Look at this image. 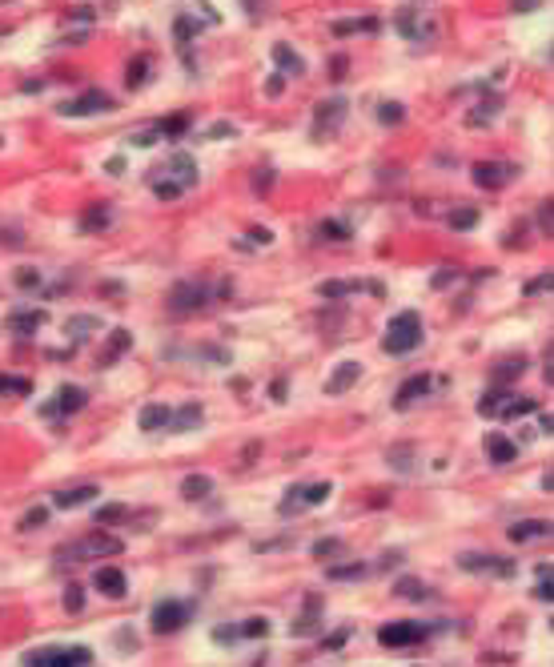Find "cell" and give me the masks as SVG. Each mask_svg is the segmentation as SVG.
Returning a JSON list of instances; mask_svg holds the SVG:
<instances>
[{
    "instance_id": "1",
    "label": "cell",
    "mask_w": 554,
    "mask_h": 667,
    "mask_svg": "<svg viewBox=\"0 0 554 667\" xmlns=\"http://www.w3.org/2000/svg\"><path fill=\"white\" fill-rule=\"evenodd\" d=\"M422 342V318L414 309H402L394 314V321L386 326V338H382V350L386 354H410V350H418Z\"/></svg>"
},
{
    "instance_id": "2",
    "label": "cell",
    "mask_w": 554,
    "mask_h": 667,
    "mask_svg": "<svg viewBox=\"0 0 554 667\" xmlns=\"http://www.w3.org/2000/svg\"><path fill=\"white\" fill-rule=\"evenodd\" d=\"M93 663V651L88 647H40V651H28L25 667H88Z\"/></svg>"
},
{
    "instance_id": "3",
    "label": "cell",
    "mask_w": 554,
    "mask_h": 667,
    "mask_svg": "<svg viewBox=\"0 0 554 667\" xmlns=\"http://www.w3.org/2000/svg\"><path fill=\"white\" fill-rule=\"evenodd\" d=\"M97 555H121V539H112V535H105V531H93L88 539H81V543L61 551V559H69V563H76V559H97Z\"/></svg>"
},
{
    "instance_id": "4",
    "label": "cell",
    "mask_w": 554,
    "mask_h": 667,
    "mask_svg": "<svg viewBox=\"0 0 554 667\" xmlns=\"http://www.w3.org/2000/svg\"><path fill=\"white\" fill-rule=\"evenodd\" d=\"M514 173H518V165H510V161H478V165H474V186L502 189V186L514 181Z\"/></svg>"
},
{
    "instance_id": "5",
    "label": "cell",
    "mask_w": 554,
    "mask_h": 667,
    "mask_svg": "<svg viewBox=\"0 0 554 667\" xmlns=\"http://www.w3.org/2000/svg\"><path fill=\"white\" fill-rule=\"evenodd\" d=\"M205 302H209V290L201 282H181V285H173V294H169L173 314H193V309H201Z\"/></svg>"
},
{
    "instance_id": "6",
    "label": "cell",
    "mask_w": 554,
    "mask_h": 667,
    "mask_svg": "<svg viewBox=\"0 0 554 667\" xmlns=\"http://www.w3.org/2000/svg\"><path fill=\"white\" fill-rule=\"evenodd\" d=\"M189 623V607L177 603V599H165V603L153 607V631L157 635H169V631H181Z\"/></svg>"
},
{
    "instance_id": "7",
    "label": "cell",
    "mask_w": 554,
    "mask_h": 667,
    "mask_svg": "<svg viewBox=\"0 0 554 667\" xmlns=\"http://www.w3.org/2000/svg\"><path fill=\"white\" fill-rule=\"evenodd\" d=\"M330 494H333L330 482H313V486H294V491H289V498L282 503V515H294V511H301V507H318V503H325Z\"/></svg>"
},
{
    "instance_id": "8",
    "label": "cell",
    "mask_w": 554,
    "mask_h": 667,
    "mask_svg": "<svg viewBox=\"0 0 554 667\" xmlns=\"http://www.w3.org/2000/svg\"><path fill=\"white\" fill-rule=\"evenodd\" d=\"M426 635L422 623H382L378 627V643L382 647H410V643H418Z\"/></svg>"
},
{
    "instance_id": "9",
    "label": "cell",
    "mask_w": 554,
    "mask_h": 667,
    "mask_svg": "<svg viewBox=\"0 0 554 667\" xmlns=\"http://www.w3.org/2000/svg\"><path fill=\"white\" fill-rule=\"evenodd\" d=\"M109 109H112V97L109 93H100V89H88V93H81L76 101L61 105L64 117H88V113H109Z\"/></svg>"
},
{
    "instance_id": "10",
    "label": "cell",
    "mask_w": 554,
    "mask_h": 667,
    "mask_svg": "<svg viewBox=\"0 0 554 667\" xmlns=\"http://www.w3.org/2000/svg\"><path fill=\"white\" fill-rule=\"evenodd\" d=\"M550 535H554V523H546V519H522L510 527L514 543H538V539H550Z\"/></svg>"
},
{
    "instance_id": "11",
    "label": "cell",
    "mask_w": 554,
    "mask_h": 667,
    "mask_svg": "<svg viewBox=\"0 0 554 667\" xmlns=\"http://www.w3.org/2000/svg\"><path fill=\"white\" fill-rule=\"evenodd\" d=\"M466 571H490V575H514V563L510 559H498V555H462L458 559Z\"/></svg>"
},
{
    "instance_id": "12",
    "label": "cell",
    "mask_w": 554,
    "mask_h": 667,
    "mask_svg": "<svg viewBox=\"0 0 554 667\" xmlns=\"http://www.w3.org/2000/svg\"><path fill=\"white\" fill-rule=\"evenodd\" d=\"M430 374H414V378H406V382H402V390H398L394 394V406L398 410H406V406H414V402H418L422 394H430Z\"/></svg>"
},
{
    "instance_id": "13",
    "label": "cell",
    "mask_w": 554,
    "mask_h": 667,
    "mask_svg": "<svg viewBox=\"0 0 554 667\" xmlns=\"http://www.w3.org/2000/svg\"><path fill=\"white\" fill-rule=\"evenodd\" d=\"M85 402H88V394L81 390V386H61L57 390V402L52 406H45V414H76V410H85Z\"/></svg>"
},
{
    "instance_id": "14",
    "label": "cell",
    "mask_w": 554,
    "mask_h": 667,
    "mask_svg": "<svg viewBox=\"0 0 554 667\" xmlns=\"http://www.w3.org/2000/svg\"><path fill=\"white\" fill-rule=\"evenodd\" d=\"M93 587H97L100 595H109V599H121L129 583H125V575L117 567H100L97 575H93Z\"/></svg>"
},
{
    "instance_id": "15",
    "label": "cell",
    "mask_w": 554,
    "mask_h": 667,
    "mask_svg": "<svg viewBox=\"0 0 554 667\" xmlns=\"http://www.w3.org/2000/svg\"><path fill=\"white\" fill-rule=\"evenodd\" d=\"M357 378H362V366H357V362H337V370L330 374L325 390H330V394H345V390H350Z\"/></svg>"
},
{
    "instance_id": "16",
    "label": "cell",
    "mask_w": 554,
    "mask_h": 667,
    "mask_svg": "<svg viewBox=\"0 0 554 667\" xmlns=\"http://www.w3.org/2000/svg\"><path fill=\"white\" fill-rule=\"evenodd\" d=\"M97 494H100L97 486H73V491H57V494H52V507L73 511V507H85V503H93Z\"/></svg>"
},
{
    "instance_id": "17",
    "label": "cell",
    "mask_w": 554,
    "mask_h": 667,
    "mask_svg": "<svg viewBox=\"0 0 554 667\" xmlns=\"http://www.w3.org/2000/svg\"><path fill=\"white\" fill-rule=\"evenodd\" d=\"M514 455H518V446L506 438V434H490L486 438V458H490L494 467H506V462H514Z\"/></svg>"
},
{
    "instance_id": "18",
    "label": "cell",
    "mask_w": 554,
    "mask_h": 667,
    "mask_svg": "<svg viewBox=\"0 0 554 667\" xmlns=\"http://www.w3.org/2000/svg\"><path fill=\"white\" fill-rule=\"evenodd\" d=\"M169 426H173V410H169V406H161V402H153V406H145V410H141V431L157 434V431H169Z\"/></svg>"
},
{
    "instance_id": "19",
    "label": "cell",
    "mask_w": 554,
    "mask_h": 667,
    "mask_svg": "<svg viewBox=\"0 0 554 667\" xmlns=\"http://www.w3.org/2000/svg\"><path fill=\"white\" fill-rule=\"evenodd\" d=\"M40 326H45V309H16L13 318H8V330H16V334H33Z\"/></svg>"
},
{
    "instance_id": "20",
    "label": "cell",
    "mask_w": 554,
    "mask_h": 667,
    "mask_svg": "<svg viewBox=\"0 0 554 667\" xmlns=\"http://www.w3.org/2000/svg\"><path fill=\"white\" fill-rule=\"evenodd\" d=\"M510 398H514V394H506V390H486L482 402H478V414H482V418H502V410H506Z\"/></svg>"
},
{
    "instance_id": "21",
    "label": "cell",
    "mask_w": 554,
    "mask_h": 667,
    "mask_svg": "<svg viewBox=\"0 0 554 667\" xmlns=\"http://www.w3.org/2000/svg\"><path fill=\"white\" fill-rule=\"evenodd\" d=\"M201 418H205V410H201L197 402H185V406L173 414V431H193Z\"/></svg>"
},
{
    "instance_id": "22",
    "label": "cell",
    "mask_w": 554,
    "mask_h": 667,
    "mask_svg": "<svg viewBox=\"0 0 554 667\" xmlns=\"http://www.w3.org/2000/svg\"><path fill=\"white\" fill-rule=\"evenodd\" d=\"M342 117H345V101L342 97H337V101H321V105H318V129H325V125L333 129Z\"/></svg>"
},
{
    "instance_id": "23",
    "label": "cell",
    "mask_w": 554,
    "mask_h": 667,
    "mask_svg": "<svg viewBox=\"0 0 554 667\" xmlns=\"http://www.w3.org/2000/svg\"><path fill=\"white\" fill-rule=\"evenodd\" d=\"M273 61L282 64L285 73H294V76H301V73H306V64H301V57H297V52L289 49V45H273Z\"/></svg>"
},
{
    "instance_id": "24",
    "label": "cell",
    "mask_w": 554,
    "mask_h": 667,
    "mask_svg": "<svg viewBox=\"0 0 554 667\" xmlns=\"http://www.w3.org/2000/svg\"><path fill=\"white\" fill-rule=\"evenodd\" d=\"M209 491H213V479H209V474H189V479L181 482V494H185V498H205Z\"/></svg>"
},
{
    "instance_id": "25",
    "label": "cell",
    "mask_w": 554,
    "mask_h": 667,
    "mask_svg": "<svg viewBox=\"0 0 554 667\" xmlns=\"http://www.w3.org/2000/svg\"><path fill=\"white\" fill-rule=\"evenodd\" d=\"M398 33H406L410 40H426L434 33V25H418L414 13H402V16H398Z\"/></svg>"
},
{
    "instance_id": "26",
    "label": "cell",
    "mask_w": 554,
    "mask_h": 667,
    "mask_svg": "<svg viewBox=\"0 0 554 667\" xmlns=\"http://www.w3.org/2000/svg\"><path fill=\"white\" fill-rule=\"evenodd\" d=\"M173 173H177V181H181L185 189L197 181V165H193V157H185V153H177L173 157Z\"/></svg>"
},
{
    "instance_id": "27",
    "label": "cell",
    "mask_w": 554,
    "mask_h": 667,
    "mask_svg": "<svg viewBox=\"0 0 554 667\" xmlns=\"http://www.w3.org/2000/svg\"><path fill=\"white\" fill-rule=\"evenodd\" d=\"M133 346V338H129V330H112V338H109V350H105V366H109L112 358H117V354H125V350Z\"/></svg>"
},
{
    "instance_id": "28",
    "label": "cell",
    "mask_w": 554,
    "mask_h": 667,
    "mask_svg": "<svg viewBox=\"0 0 554 667\" xmlns=\"http://www.w3.org/2000/svg\"><path fill=\"white\" fill-rule=\"evenodd\" d=\"M534 410H538V398H510L502 418H522V414H534Z\"/></svg>"
},
{
    "instance_id": "29",
    "label": "cell",
    "mask_w": 554,
    "mask_h": 667,
    "mask_svg": "<svg viewBox=\"0 0 554 667\" xmlns=\"http://www.w3.org/2000/svg\"><path fill=\"white\" fill-rule=\"evenodd\" d=\"M498 109H502V101H498V97H490V101H482V105H478V113H470L466 121H470V125H486V121H494V117H498Z\"/></svg>"
},
{
    "instance_id": "30",
    "label": "cell",
    "mask_w": 554,
    "mask_h": 667,
    "mask_svg": "<svg viewBox=\"0 0 554 667\" xmlns=\"http://www.w3.org/2000/svg\"><path fill=\"white\" fill-rule=\"evenodd\" d=\"M374 28H378V21L369 16V21H337L333 33H337V37H350V33H374Z\"/></svg>"
},
{
    "instance_id": "31",
    "label": "cell",
    "mask_w": 554,
    "mask_h": 667,
    "mask_svg": "<svg viewBox=\"0 0 554 667\" xmlns=\"http://www.w3.org/2000/svg\"><path fill=\"white\" fill-rule=\"evenodd\" d=\"M0 394H33L28 378H13V374H0Z\"/></svg>"
},
{
    "instance_id": "32",
    "label": "cell",
    "mask_w": 554,
    "mask_h": 667,
    "mask_svg": "<svg viewBox=\"0 0 554 667\" xmlns=\"http://www.w3.org/2000/svg\"><path fill=\"white\" fill-rule=\"evenodd\" d=\"M378 121L382 125H402L406 121V109H402L398 101H386V105H378Z\"/></svg>"
},
{
    "instance_id": "33",
    "label": "cell",
    "mask_w": 554,
    "mask_h": 667,
    "mask_svg": "<svg viewBox=\"0 0 554 667\" xmlns=\"http://www.w3.org/2000/svg\"><path fill=\"white\" fill-rule=\"evenodd\" d=\"M474 225H478V210L462 205V210L450 213V229H474Z\"/></svg>"
},
{
    "instance_id": "34",
    "label": "cell",
    "mask_w": 554,
    "mask_h": 667,
    "mask_svg": "<svg viewBox=\"0 0 554 667\" xmlns=\"http://www.w3.org/2000/svg\"><path fill=\"white\" fill-rule=\"evenodd\" d=\"M69 334H76V338H85L88 330H100V318H93V314H81V318H69V326H64Z\"/></svg>"
},
{
    "instance_id": "35",
    "label": "cell",
    "mask_w": 554,
    "mask_h": 667,
    "mask_svg": "<svg viewBox=\"0 0 554 667\" xmlns=\"http://www.w3.org/2000/svg\"><path fill=\"white\" fill-rule=\"evenodd\" d=\"M546 290H554V270H546V273H538V278H530L526 285H522V294H546Z\"/></svg>"
},
{
    "instance_id": "36",
    "label": "cell",
    "mask_w": 554,
    "mask_h": 667,
    "mask_svg": "<svg viewBox=\"0 0 554 667\" xmlns=\"http://www.w3.org/2000/svg\"><path fill=\"white\" fill-rule=\"evenodd\" d=\"M318 234L330 237V241H350V225H342V222H321Z\"/></svg>"
},
{
    "instance_id": "37",
    "label": "cell",
    "mask_w": 554,
    "mask_h": 667,
    "mask_svg": "<svg viewBox=\"0 0 554 667\" xmlns=\"http://www.w3.org/2000/svg\"><path fill=\"white\" fill-rule=\"evenodd\" d=\"M313 611H318V599H309V615H301L294 623V635H313L318 631V619H313Z\"/></svg>"
},
{
    "instance_id": "38",
    "label": "cell",
    "mask_w": 554,
    "mask_h": 667,
    "mask_svg": "<svg viewBox=\"0 0 554 667\" xmlns=\"http://www.w3.org/2000/svg\"><path fill=\"white\" fill-rule=\"evenodd\" d=\"M394 591L402 595V599H426V587H422L418 579H402V583L394 587Z\"/></svg>"
},
{
    "instance_id": "39",
    "label": "cell",
    "mask_w": 554,
    "mask_h": 667,
    "mask_svg": "<svg viewBox=\"0 0 554 667\" xmlns=\"http://www.w3.org/2000/svg\"><path fill=\"white\" fill-rule=\"evenodd\" d=\"M181 181H157V186H153V193H157L161 201H173V198H181Z\"/></svg>"
},
{
    "instance_id": "40",
    "label": "cell",
    "mask_w": 554,
    "mask_h": 667,
    "mask_svg": "<svg viewBox=\"0 0 554 667\" xmlns=\"http://www.w3.org/2000/svg\"><path fill=\"white\" fill-rule=\"evenodd\" d=\"M81 225H85V229H105V225H109V210H88L85 217H81Z\"/></svg>"
},
{
    "instance_id": "41",
    "label": "cell",
    "mask_w": 554,
    "mask_h": 667,
    "mask_svg": "<svg viewBox=\"0 0 554 667\" xmlns=\"http://www.w3.org/2000/svg\"><path fill=\"white\" fill-rule=\"evenodd\" d=\"M366 567L362 563H350V567H330V579H362Z\"/></svg>"
},
{
    "instance_id": "42",
    "label": "cell",
    "mask_w": 554,
    "mask_h": 667,
    "mask_svg": "<svg viewBox=\"0 0 554 667\" xmlns=\"http://www.w3.org/2000/svg\"><path fill=\"white\" fill-rule=\"evenodd\" d=\"M241 635H249V639H261V635H270V623H265V619H246Z\"/></svg>"
},
{
    "instance_id": "43",
    "label": "cell",
    "mask_w": 554,
    "mask_h": 667,
    "mask_svg": "<svg viewBox=\"0 0 554 667\" xmlns=\"http://www.w3.org/2000/svg\"><path fill=\"white\" fill-rule=\"evenodd\" d=\"M145 69H149V61H133V64H129V76H125V81H129V89L145 85Z\"/></svg>"
},
{
    "instance_id": "44",
    "label": "cell",
    "mask_w": 554,
    "mask_h": 667,
    "mask_svg": "<svg viewBox=\"0 0 554 667\" xmlns=\"http://www.w3.org/2000/svg\"><path fill=\"white\" fill-rule=\"evenodd\" d=\"M45 519H49V511H45V507H33L25 519H21V527H25V531H33V527H40Z\"/></svg>"
},
{
    "instance_id": "45",
    "label": "cell",
    "mask_w": 554,
    "mask_h": 667,
    "mask_svg": "<svg viewBox=\"0 0 554 667\" xmlns=\"http://www.w3.org/2000/svg\"><path fill=\"white\" fill-rule=\"evenodd\" d=\"M522 370H526V362H502V366H498V382H510V378L522 374Z\"/></svg>"
},
{
    "instance_id": "46",
    "label": "cell",
    "mask_w": 554,
    "mask_h": 667,
    "mask_svg": "<svg viewBox=\"0 0 554 667\" xmlns=\"http://www.w3.org/2000/svg\"><path fill=\"white\" fill-rule=\"evenodd\" d=\"M197 33V21H189V16H177V40H189Z\"/></svg>"
},
{
    "instance_id": "47",
    "label": "cell",
    "mask_w": 554,
    "mask_h": 667,
    "mask_svg": "<svg viewBox=\"0 0 554 667\" xmlns=\"http://www.w3.org/2000/svg\"><path fill=\"white\" fill-rule=\"evenodd\" d=\"M538 225H542V229H546V234H554V201H550V205H542V210H538Z\"/></svg>"
},
{
    "instance_id": "48",
    "label": "cell",
    "mask_w": 554,
    "mask_h": 667,
    "mask_svg": "<svg viewBox=\"0 0 554 667\" xmlns=\"http://www.w3.org/2000/svg\"><path fill=\"white\" fill-rule=\"evenodd\" d=\"M185 125H189V117H173V121H165V125H161V133L177 137V133H185Z\"/></svg>"
},
{
    "instance_id": "49",
    "label": "cell",
    "mask_w": 554,
    "mask_h": 667,
    "mask_svg": "<svg viewBox=\"0 0 554 667\" xmlns=\"http://www.w3.org/2000/svg\"><path fill=\"white\" fill-rule=\"evenodd\" d=\"M534 595H538L542 603H554V579H542L538 587H534Z\"/></svg>"
},
{
    "instance_id": "50",
    "label": "cell",
    "mask_w": 554,
    "mask_h": 667,
    "mask_svg": "<svg viewBox=\"0 0 554 667\" xmlns=\"http://www.w3.org/2000/svg\"><path fill=\"white\" fill-rule=\"evenodd\" d=\"M121 515H125V507H100L97 523H112V519H121Z\"/></svg>"
},
{
    "instance_id": "51",
    "label": "cell",
    "mask_w": 554,
    "mask_h": 667,
    "mask_svg": "<svg viewBox=\"0 0 554 667\" xmlns=\"http://www.w3.org/2000/svg\"><path fill=\"white\" fill-rule=\"evenodd\" d=\"M81 603H85V599H81V587H69V595H64V607H69V611H81Z\"/></svg>"
},
{
    "instance_id": "52",
    "label": "cell",
    "mask_w": 554,
    "mask_h": 667,
    "mask_svg": "<svg viewBox=\"0 0 554 667\" xmlns=\"http://www.w3.org/2000/svg\"><path fill=\"white\" fill-rule=\"evenodd\" d=\"M157 133H161V129H149V133H133V145L149 149V145H153V141H157Z\"/></svg>"
},
{
    "instance_id": "53",
    "label": "cell",
    "mask_w": 554,
    "mask_h": 667,
    "mask_svg": "<svg viewBox=\"0 0 554 667\" xmlns=\"http://www.w3.org/2000/svg\"><path fill=\"white\" fill-rule=\"evenodd\" d=\"M538 4H542V0H510V8H514V13H534Z\"/></svg>"
},
{
    "instance_id": "54",
    "label": "cell",
    "mask_w": 554,
    "mask_h": 667,
    "mask_svg": "<svg viewBox=\"0 0 554 667\" xmlns=\"http://www.w3.org/2000/svg\"><path fill=\"white\" fill-rule=\"evenodd\" d=\"M458 278V270H442V273H434V290H442V285H450Z\"/></svg>"
},
{
    "instance_id": "55",
    "label": "cell",
    "mask_w": 554,
    "mask_h": 667,
    "mask_svg": "<svg viewBox=\"0 0 554 667\" xmlns=\"http://www.w3.org/2000/svg\"><path fill=\"white\" fill-rule=\"evenodd\" d=\"M337 551V539H321L318 547H313V555H333Z\"/></svg>"
},
{
    "instance_id": "56",
    "label": "cell",
    "mask_w": 554,
    "mask_h": 667,
    "mask_svg": "<svg viewBox=\"0 0 554 667\" xmlns=\"http://www.w3.org/2000/svg\"><path fill=\"white\" fill-rule=\"evenodd\" d=\"M249 237H253L258 246H270V241H273V234H270V229H253V234H249Z\"/></svg>"
},
{
    "instance_id": "57",
    "label": "cell",
    "mask_w": 554,
    "mask_h": 667,
    "mask_svg": "<svg viewBox=\"0 0 554 667\" xmlns=\"http://www.w3.org/2000/svg\"><path fill=\"white\" fill-rule=\"evenodd\" d=\"M16 282H21V285H37V282H40V273H37V270H33V273L25 270V273H16Z\"/></svg>"
},
{
    "instance_id": "58",
    "label": "cell",
    "mask_w": 554,
    "mask_h": 667,
    "mask_svg": "<svg viewBox=\"0 0 554 667\" xmlns=\"http://www.w3.org/2000/svg\"><path fill=\"white\" fill-rule=\"evenodd\" d=\"M229 133H233V125H213L209 129V137H229Z\"/></svg>"
},
{
    "instance_id": "59",
    "label": "cell",
    "mask_w": 554,
    "mask_h": 667,
    "mask_svg": "<svg viewBox=\"0 0 554 667\" xmlns=\"http://www.w3.org/2000/svg\"><path fill=\"white\" fill-rule=\"evenodd\" d=\"M265 89H270V97H277V93H282V89H285V81H282V76H273V81H270V85H265Z\"/></svg>"
},
{
    "instance_id": "60",
    "label": "cell",
    "mask_w": 554,
    "mask_h": 667,
    "mask_svg": "<svg viewBox=\"0 0 554 667\" xmlns=\"http://www.w3.org/2000/svg\"><path fill=\"white\" fill-rule=\"evenodd\" d=\"M542 486H546V491H554V470H550V474H542Z\"/></svg>"
},
{
    "instance_id": "61",
    "label": "cell",
    "mask_w": 554,
    "mask_h": 667,
    "mask_svg": "<svg viewBox=\"0 0 554 667\" xmlns=\"http://www.w3.org/2000/svg\"><path fill=\"white\" fill-rule=\"evenodd\" d=\"M542 431H550V434H554V414H550L546 422H542Z\"/></svg>"
}]
</instances>
